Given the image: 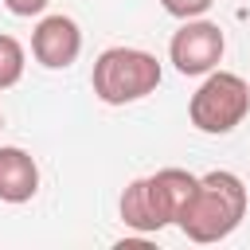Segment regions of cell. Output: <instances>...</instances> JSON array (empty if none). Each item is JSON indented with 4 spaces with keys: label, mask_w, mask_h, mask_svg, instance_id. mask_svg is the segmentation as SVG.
I'll return each instance as SVG.
<instances>
[{
    "label": "cell",
    "mask_w": 250,
    "mask_h": 250,
    "mask_svg": "<svg viewBox=\"0 0 250 250\" xmlns=\"http://www.w3.org/2000/svg\"><path fill=\"white\" fill-rule=\"evenodd\" d=\"M211 4H215V0H160V8H164L168 16H176V20H195V16H203Z\"/></svg>",
    "instance_id": "cell-9"
},
{
    "label": "cell",
    "mask_w": 250,
    "mask_h": 250,
    "mask_svg": "<svg viewBox=\"0 0 250 250\" xmlns=\"http://www.w3.org/2000/svg\"><path fill=\"white\" fill-rule=\"evenodd\" d=\"M0 129H4V113H0Z\"/></svg>",
    "instance_id": "cell-11"
},
{
    "label": "cell",
    "mask_w": 250,
    "mask_h": 250,
    "mask_svg": "<svg viewBox=\"0 0 250 250\" xmlns=\"http://www.w3.org/2000/svg\"><path fill=\"white\" fill-rule=\"evenodd\" d=\"M223 51H227V35L219 23L195 16V20H184V27L172 35L168 43V59L180 74L188 78H203L211 74L219 62H223Z\"/></svg>",
    "instance_id": "cell-5"
},
{
    "label": "cell",
    "mask_w": 250,
    "mask_h": 250,
    "mask_svg": "<svg viewBox=\"0 0 250 250\" xmlns=\"http://www.w3.org/2000/svg\"><path fill=\"white\" fill-rule=\"evenodd\" d=\"M39 191V164L20 145H0V203H27Z\"/></svg>",
    "instance_id": "cell-7"
},
{
    "label": "cell",
    "mask_w": 250,
    "mask_h": 250,
    "mask_svg": "<svg viewBox=\"0 0 250 250\" xmlns=\"http://www.w3.org/2000/svg\"><path fill=\"white\" fill-rule=\"evenodd\" d=\"M246 203H250L246 184H242L234 172L215 168V172H203V176H199V184H195L188 207L180 211L176 227H180L191 242H199V246L223 242V238H230V234L238 230V223L246 219Z\"/></svg>",
    "instance_id": "cell-1"
},
{
    "label": "cell",
    "mask_w": 250,
    "mask_h": 250,
    "mask_svg": "<svg viewBox=\"0 0 250 250\" xmlns=\"http://www.w3.org/2000/svg\"><path fill=\"white\" fill-rule=\"evenodd\" d=\"M195 184H199V176L188 168H160L152 176L133 180L117 203L121 223L137 234H156V230L172 227L180 219V211L188 207Z\"/></svg>",
    "instance_id": "cell-2"
},
{
    "label": "cell",
    "mask_w": 250,
    "mask_h": 250,
    "mask_svg": "<svg viewBox=\"0 0 250 250\" xmlns=\"http://www.w3.org/2000/svg\"><path fill=\"white\" fill-rule=\"evenodd\" d=\"M160 78H164L160 59L141 47H105L90 70L94 98L105 105H133L148 98L160 86Z\"/></svg>",
    "instance_id": "cell-3"
},
{
    "label": "cell",
    "mask_w": 250,
    "mask_h": 250,
    "mask_svg": "<svg viewBox=\"0 0 250 250\" xmlns=\"http://www.w3.org/2000/svg\"><path fill=\"white\" fill-rule=\"evenodd\" d=\"M23 66H27L23 43L16 35H0V90H12L23 78Z\"/></svg>",
    "instance_id": "cell-8"
},
{
    "label": "cell",
    "mask_w": 250,
    "mask_h": 250,
    "mask_svg": "<svg viewBox=\"0 0 250 250\" xmlns=\"http://www.w3.org/2000/svg\"><path fill=\"white\" fill-rule=\"evenodd\" d=\"M51 0H4V8L12 12V16H20V20H31V16H43V8H47Z\"/></svg>",
    "instance_id": "cell-10"
},
{
    "label": "cell",
    "mask_w": 250,
    "mask_h": 250,
    "mask_svg": "<svg viewBox=\"0 0 250 250\" xmlns=\"http://www.w3.org/2000/svg\"><path fill=\"white\" fill-rule=\"evenodd\" d=\"M250 113V82L242 74H230V70H211L203 74L199 90L191 94L188 102V117L199 133H211V137H223L230 129H238Z\"/></svg>",
    "instance_id": "cell-4"
},
{
    "label": "cell",
    "mask_w": 250,
    "mask_h": 250,
    "mask_svg": "<svg viewBox=\"0 0 250 250\" xmlns=\"http://www.w3.org/2000/svg\"><path fill=\"white\" fill-rule=\"evenodd\" d=\"M31 55L39 66L47 70H66L78 55H82V31L70 16L55 12V16H43L31 31Z\"/></svg>",
    "instance_id": "cell-6"
}]
</instances>
